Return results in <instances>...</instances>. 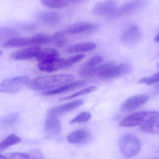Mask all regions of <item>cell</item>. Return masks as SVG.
Listing matches in <instances>:
<instances>
[{"label": "cell", "mask_w": 159, "mask_h": 159, "mask_svg": "<svg viewBox=\"0 0 159 159\" xmlns=\"http://www.w3.org/2000/svg\"><path fill=\"white\" fill-rule=\"evenodd\" d=\"M91 118V114L88 112H81L70 121L71 124L84 123L88 121Z\"/></svg>", "instance_id": "4316f807"}, {"label": "cell", "mask_w": 159, "mask_h": 159, "mask_svg": "<svg viewBox=\"0 0 159 159\" xmlns=\"http://www.w3.org/2000/svg\"><path fill=\"white\" fill-rule=\"evenodd\" d=\"M96 48V44L92 42H86L76 44L66 49L68 53H78L91 51Z\"/></svg>", "instance_id": "ffe728a7"}, {"label": "cell", "mask_w": 159, "mask_h": 159, "mask_svg": "<svg viewBox=\"0 0 159 159\" xmlns=\"http://www.w3.org/2000/svg\"><path fill=\"white\" fill-rule=\"evenodd\" d=\"M91 138L89 132L85 129H79L72 132L68 135L67 140L72 144L83 143Z\"/></svg>", "instance_id": "e0dca14e"}, {"label": "cell", "mask_w": 159, "mask_h": 159, "mask_svg": "<svg viewBox=\"0 0 159 159\" xmlns=\"http://www.w3.org/2000/svg\"><path fill=\"white\" fill-rule=\"evenodd\" d=\"M159 159L158 158H154V159Z\"/></svg>", "instance_id": "836d02e7"}, {"label": "cell", "mask_w": 159, "mask_h": 159, "mask_svg": "<svg viewBox=\"0 0 159 159\" xmlns=\"http://www.w3.org/2000/svg\"><path fill=\"white\" fill-rule=\"evenodd\" d=\"M140 131L150 134H158L159 132V114L147 120L140 125Z\"/></svg>", "instance_id": "ac0fdd59"}, {"label": "cell", "mask_w": 159, "mask_h": 159, "mask_svg": "<svg viewBox=\"0 0 159 159\" xmlns=\"http://www.w3.org/2000/svg\"><path fill=\"white\" fill-rule=\"evenodd\" d=\"M40 1L44 6L52 9H60L68 5V3L64 0H40Z\"/></svg>", "instance_id": "603a6c76"}, {"label": "cell", "mask_w": 159, "mask_h": 159, "mask_svg": "<svg viewBox=\"0 0 159 159\" xmlns=\"http://www.w3.org/2000/svg\"><path fill=\"white\" fill-rule=\"evenodd\" d=\"M156 111H144L132 114L121 120L119 126L122 127H134L142 125L147 120L158 115Z\"/></svg>", "instance_id": "52a82bcc"}, {"label": "cell", "mask_w": 159, "mask_h": 159, "mask_svg": "<svg viewBox=\"0 0 159 159\" xmlns=\"http://www.w3.org/2000/svg\"><path fill=\"white\" fill-rule=\"evenodd\" d=\"M97 27V25L90 22H77L68 26L63 31L65 34H80L93 31Z\"/></svg>", "instance_id": "30bf717a"}, {"label": "cell", "mask_w": 159, "mask_h": 159, "mask_svg": "<svg viewBox=\"0 0 159 159\" xmlns=\"http://www.w3.org/2000/svg\"><path fill=\"white\" fill-rule=\"evenodd\" d=\"M74 79V76L71 74L40 76L35 78L31 82L30 87L34 90H45L72 83Z\"/></svg>", "instance_id": "6da1fadb"}, {"label": "cell", "mask_w": 159, "mask_h": 159, "mask_svg": "<svg viewBox=\"0 0 159 159\" xmlns=\"http://www.w3.org/2000/svg\"><path fill=\"white\" fill-rule=\"evenodd\" d=\"M29 157V154L17 152L11 153L6 157L7 159H28Z\"/></svg>", "instance_id": "f546056e"}, {"label": "cell", "mask_w": 159, "mask_h": 159, "mask_svg": "<svg viewBox=\"0 0 159 159\" xmlns=\"http://www.w3.org/2000/svg\"><path fill=\"white\" fill-rule=\"evenodd\" d=\"M149 96L147 94L134 95L127 99L121 107L122 112H132L143 105L148 101Z\"/></svg>", "instance_id": "ba28073f"}, {"label": "cell", "mask_w": 159, "mask_h": 159, "mask_svg": "<svg viewBox=\"0 0 159 159\" xmlns=\"http://www.w3.org/2000/svg\"><path fill=\"white\" fill-rule=\"evenodd\" d=\"M116 8L115 0H105L97 4L93 7L92 12L97 16H107L111 15Z\"/></svg>", "instance_id": "4fadbf2b"}, {"label": "cell", "mask_w": 159, "mask_h": 159, "mask_svg": "<svg viewBox=\"0 0 159 159\" xmlns=\"http://www.w3.org/2000/svg\"><path fill=\"white\" fill-rule=\"evenodd\" d=\"M28 159H44L42 153L38 150H34L29 154Z\"/></svg>", "instance_id": "4dcf8cb0"}, {"label": "cell", "mask_w": 159, "mask_h": 159, "mask_svg": "<svg viewBox=\"0 0 159 159\" xmlns=\"http://www.w3.org/2000/svg\"><path fill=\"white\" fill-rule=\"evenodd\" d=\"M59 53L55 48H41L35 59L39 62L58 57Z\"/></svg>", "instance_id": "44dd1931"}, {"label": "cell", "mask_w": 159, "mask_h": 159, "mask_svg": "<svg viewBox=\"0 0 159 159\" xmlns=\"http://www.w3.org/2000/svg\"><path fill=\"white\" fill-rule=\"evenodd\" d=\"M45 128L49 134L50 135H57L60 132L61 125L57 116L49 115L46 120Z\"/></svg>", "instance_id": "d6986e66"}, {"label": "cell", "mask_w": 159, "mask_h": 159, "mask_svg": "<svg viewBox=\"0 0 159 159\" xmlns=\"http://www.w3.org/2000/svg\"><path fill=\"white\" fill-rule=\"evenodd\" d=\"M86 84H87V82L85 80H79V81H76V82H72V83L60 86V87L55 88V89L50 90L44 92L42 94L44 95H46V96L57 95V94H60V93L67 92L78 89V88L85 86Z\"/></svg>", "instance_id": "2e32d148"}, {"label": "cell", "mask_w": 159, "mask_h": 159, "mask_svg": "<svg viewBox=\"0 0 159 159\" xmlns=\"http://www.w3.org/2000/svg\"><path fill=\"white\" fill-rule=\"evenodd\" d=\"M21 141V139L18 136L15 134H11L0 143V151L17 144L20 143Z\"/></svg>", "instance_id": "7402d4cb"}, {"label": "cell", "mask_w": 159, "mask_h": 159, "mask_svg": "<svg viewBox=\"0 0 159 159\" xmlns=\"http://www.w3.org/2000/svg\"><path fill=\"white\" fill-rule=\"evenodd\" d=\"M159 81V73L155 74L151 76L146 77L140 79L139 83H143L147 85H151L158 83Z\"/></svg>", "instance_id": "83f0119b"}, {"label": "cell", "mask_w": 159, "mask_h": 159, "mask_svg": "<svg viewBox=\"0 0 159 159\" xmlns=\"http://www.w3.org/2000/svg\"><path fill=\"white\" fill-rule=\"evenodd\" d=\"M131 70V67L127 63L116 64L114 62H107L97 76L102 79H114L127 74Z\"/></svg>", "instance_id": "277c9868"}, {"label": "cell", "mask_w": 159, "mask_h": 159, "mask_svg": "<svg viewBox=\"0 0 159 159\" xmlns=\"http://www.w3.org/2000/svg\"><path fill=\"white\" fill-rule=\"evenodd\" d=\"M2 51H0V56H1V55H2Z\"/></svg>", "instance_id": "d6a6232c"}, {"label": "cell", "mask_w": 159, "mask_h": 159, "mask_svg": "<svg viewBox=\"0 0 159 159\" xmlns=\"http://www.w3.org/2000/svg\"><path fill=\"white\" fill-rule=\"evenodd\" d=\"M50 35L44 33H39L31 37H15L7 41L3 45L4 48H19L39 46L51 43Z\"/></svg>", "instance_id": "7a4b0ae2"}, {"label": "cell", "mask_w": 159, "mask_h": 159, "mask_svg": "<svg viewBox=\"0 0 159 159\" xmlns=\"http://www.w3.org/2000/svg\"><path fill=\"white\" fill-rule=\"evenodd\" d=\"M38 68L42 71L53 72L67 68L66 60L65 58L52 59L39 62Z\"/></svg>", "instance_id": "9c48e42d"}, {"label": "cell", "mask_w": 159, "mask_h": 159, "mask_svg": "<svg viewBox=\"0 0 159 159\" xmlns=\"http://www.w3.org/2000/svg\"><path fill=\"white\" fill-rule=\"evenodd\" d=\"M119 149L122 155L127 157L136 156L141 148L140 139L134 134H126L122 135L119 141Z\"/></svg>", "instance_id": "3957f363"}, {"label": "cell", "mask_w": 159, "mask_h": 159, "mask_svg": "<svg viewBox=\"0 0 159 159\" xmlns=\"http://www.w3.org/2000/svg\"><path fill=\"white\" fill-rule=\"evenodd\" d=\"M30 81L28 76H20L4 80L0 83V92L16 93L18 92Z\"/></svg>", "instance_id": "5b68a950"}, {"label": "cell", "mask_w": 159, "mask_h": 159, "mask_svg": "<svg viewBox=\"0 0 159 159\" xmlns=\"http://www.w3.org/2000/svg\"><path fill=\"white\" fill-rule=\"evenodd\" d=\"M85 55H83V54H79V55H76V56L71 57L68 58H66L67 68L71 67L72 65L82 60L85 58Z\"/></svg>", "instance_id": "f1b7e54d"}, {"label": "cell", "mask_w": 159, "mask_h": 159, "mask_svg": "<svg viewBox=\"0 0 159 159\" xmlns=\"http://www.w3.org/2000/svg\"><path fill=\"white\" fill-rule=\"evenodd\" d=\"M97 87L96 86H91L88 88H86L84 89L81 90V91L77 92L72 95H69V96H66V97H63V98H61L60 100L61 101H66V100H71V99H73V98H76L78 96H81V95H84V94H87V93H91L97 90Z\"/></svg>", "instance_id": "d4e9b609"}, {"label": "cell", "mask_w": 159, "mask_h": 159, "mask_svg": "<svg viewBox=\"0 0 159 159\" xmlns=\"http://www.w3.org/2000/svg\"><path fill=\"white\" fill-rule=\"evenodd\" d=\"M84 102L82 100H77L73 102H70L61 105L52 107L49 111L48 115H52L58 116H61L65 113L71 112V111L74 110L76 108H78L79 107L81 106Z\"/></svg>", "instance_id": "7c38bea8"}, {"label": "cell", "mask_w": 159, "mask_h": 159, "mask_svg": "<svg viewBox=\"0 0 159 159\" xmlns=\"http://www.w3.org/2000/svg\"><path fill=\"white\" fill-rule=\"evenodd\" d=\"M36 18L40 23L48 26L56 25L61 20L59 14L54 11H42L37 14Z\"/></svg>", "instance_id": "9a60e30c"}, {"label": "cell", "mask_w": 159, "mask_h": 159, "mask_svg": "<svg viewBox=\"0 0 159 159\" xmlns=\"http://www.w3.org/2000/svg\"><path fill=\"white\" fill-rule=\"evenodd\" d=\"M142 35L140 28L136 25H132L126 28L120 36L121 41L124 43H132L137 42Z\"/></svg>", "instance_id": "5bb4252c"}, {"label": "cell", "mask_w": 159, "mask_h": 159, "mask_svg": "<svg viewBox=\"0 0 159 159\" xmlns=\"http://www.w3.org/2000/svg\"><path fill=\"white\" fill-rule=\"evenodd\" d=\"M146 3V0H131L120 7H116L114 12L108 17V18L115 19L132 14L142 8Z\"/></svg>", "instance_id": "8992f818"}, {"label": "cell", "mask_w": 159, "mask_h": 159, "mask_svg": "<svg viewBox=\"0 0 159 159\" xmlns=\"http://www.w3.org/2000/svg\"><path fill=\"white\" fill-rule=\"evenodd\" d=\"M159 41V34H157V36H156L155 38V41L157 43H158Z\"/></svg>", "instance_id": "1f68e13d"}, {"label": "cell", "mask_w": 159, "mask_h": 159, "mask_svg": "<svg viewBox=\"0 0 159 159\" xmlns=\"http://www.w3.org/2000/svg\"><path fill=\"white\" fill-rule=\"evenodd\" d=\"M41 48L39 46H32L15 51L11 53L10 57L15 60H26L36 59Z\"/></svg>", "instance_id": "8fae6325"}, {"label": "cell", "mask_w": 159, "mask_h": 159, "mask_svg": "<svg viewBox=\"0 0 159 159\" xmlns=\"http://www.w3.org/2000/svg\"><path fill=\"white\" fill-rule=\"evenodd\" d=\"M103 61V58L101 56H95L85 62L81 68H91L100 65Z\"/></svg>", "instance_id": "484cf974"}, {"label": "cell", "mask_w": 159, "mask_h": 159, "mask_svg": "<svg viewBox=\"0 0 159 159\" xmlns=\"http://www.w3.org/2000/svg\"><path fill=\"white\" fill-rule=\"evenodd\" d=\"M64 36L65 34L63 30L56 32L51 36V42H52L57 47H63L66 43V39Z\"/></svg>", "instance_id": "cb8c5ba5"}]
</instances>
